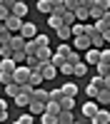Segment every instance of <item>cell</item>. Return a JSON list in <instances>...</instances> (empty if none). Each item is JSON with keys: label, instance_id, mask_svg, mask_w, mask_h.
Masks as SVG:
<instances>
[{"label": "cell", "instance_id": "603a6c76", "mask_svg": "<svg viewBox=\"0 0 110 124\" xmlns=\"http://www.w3.org/2000/svg\"><path fill=\"white\" fill-rule=\"evenodd\" d=\"M40 82H45V79H43V75H40V72H30L28 85H30V87H40Z\"/></svg>", "mask_w": 110, "mask_h": 124}, {"label": "cell", "instance_id": "680465c9", "mask_svg": "<svg viewBox=\"0 0 110 124\" xmlns=\"http://www.w3.org/2000/svg\"><path fill=\"white\" fill-rule=\"evenodd\" d=\"M88 124H98V122H88Z\"/></svg>", "mask_w": 110, "mask_h": 124}, {"label": "cell", "instance_id": "8d00e7d4", "mask_svg": "<svg viewBox=\"0 0 110 124\" xmlns=\"http://www.w3.org/2000/svg\"><path fill=\"white\" fill-rule=\"evenodd\" d=\"M13 102H15L18 107H28V104H30V97H28V94H18Z\"/></svg>", "mask_w": 110, "mask_h": 124}, {"label": "cell", "instance_id": "7c38bea8", "mask_svg": "<svg viewBox=\"0 0 110 124\" xmlns=\"http://www.w3.org/2000/svg\"><path fill=\"white\" fill-rule=\"evenodd\" d=\"M90 122H98V124H110V112H108V109H98V114L90 119Z\"/></svg>", "mask_w": 110, "mask_h": 124}, {"label": "cell", "instance_id": "4dcf8cb0", "mask_svg": "<svg viewBox=\"0 0 110 124\" xmlns=\"http://www.w3.org/2000/svg\"><path fill=\"white\" fill-rule=\"evenodd\" d=\"M58 72H60V75H63V77H68V75H73V65H70V62L65 60V62H63V65H60V67H58Z\"/></svg>", "mask_w": 110, "mask_h": 124}, {"label": "cell", "instance_id": "e0dca14e", "mask_svg": "<svg viewBox=\"0 0 110 124\" xmlns=\"http://www.w3.org/2000/svg\"><path fill=\"white\" fill-rule=\"evenodd\" d=\"M60 89H63L65 97H75V94H78V85H75V82H65Z\"/></svg>", "mask_w": 110, "mask_h": 124}, {"label": "cell", "instance_id": "74e56055", "mask_svg": "<svg viewBox=\"0 0 110 124\" xmlns=\"http://www.w3.org/2000/svg\"><path fill=\"white\" fill-rule=\"evenodd\" d=\"M48 25L53 27V30H58L60 25H63V20H60V17H55V15H48Z\"/></svg>", "mask_w": 110, "mask_h": 124}, {"label": "cell", "instance_id": "d590c367", "mask_svg": "<svg viewBox=\"0 0 110 124\" xmlns=\"http://www.w3.org/2000/svg\"><path fill=\"white\" fill-rule=\"evenodd\" d=\"M63 62H65L63 55H60V52H53V57H50V65H53V67H60Z\"/></svg>", "mask_w": 110, "mask_h": 124}, {"label": "cell", "instance_id": "816d5d0a", "mask_svg": "<svg viewBox=\"0 0 110 124\" xmlns=\"http://www.w3.org/2000/svg\"><path fill=\"white\" fill-rule=\"evenodd\" d=\"M95 5V0H80V8H85V10H90Z\"/></svg>", "mask_w": 110, "mask_h": 124}, {"label": "cell", "instance_id": "91938a15", "mask_svg": "<svg viewBox=\"0 0 110 124\" xmlns=\"http://www.w3.org/2000/svg\"><path fill=\"white\" fill-rule=\"evenodd\" d=\"M18 3H25V0H18Z\"/></svg>", "mask_w": 110, "mask_h": 124}, {"label": "cell", "instance_id": "2e32d148", "mask_svg": "<svg viewBox=\"0 0 110 124\" xmlns=\"http://www.w3.org/2000/svg\"><path fill=\"white\" fill-rule=\"evenodd\" d=\"M73 75H75V77H85V75H88V65H85L83 60L73 65Z\"/></svg>", "mask_w": 110, "mask_h": 124}, {"label": "cell", "instance_id": "c3c4849f", "mask_svg": "<svg viewBox=\"0 0 110 124\" xmlns=\"http://www.w3.org/2000/svg\"><path fill=\"white\" fill-rule=\"evenodd\" d=\"M0 82H3V85H10V82H15V79H13V75H5V72H0Z\"/></svg>", "mask_w": 110, "mask_h": 124}, {"label": "cell", "instance_id": "44dd1931", "mask_svg": "<svg viewBox=\"0 0 110 124\" xmlns=\"http://www.w3.org/2000/svg\"><path fill=\"white\" fill-rule=\"evenodd\" d=\"M58 104H60V109H70V112H73V107H75V97H65V94H63V99H60Z\"/></svg>", "mask_w": 110, "mask_h": 124}, {"label": "cell", "instance_id": "7bdbcfd3", "mask_svg": "<svg viewBox=\"0 0 110 124\" xmlns=\"http://www.w3.org/2000/svg\"><path fill=\"white\" fill-rule=\"evenodd\" d=\"M43 124H58V117H53V114H45L43 112V119H40Z\"/></svg>", "mask_w": 110, "mask_h": 124}, {"label": "cell", "instance_id": "ac0fdd59", "mask_svg": "<svg viewBox=\"0 0 110 124\" xmlns=\"http://www.w3.org/2000/svg\"><path fill=\"white\" fill-rule=\"evenodd\" d=\"M95 102H98V104H110V89H98Z\"/></svg>", "mask_w": 110, "mask_h": 124}, {"label": "cell", "instance_id": "3957f363", "mask_svg": "<svg viewBox=\"0 0 110 124\" xmlns=\"http://www.w3.org/2000/svg\"><path fill=\"white\" fill-rule=\"evenodd\" d=\"M98 109H100V104H98V102L93 99V102H85V104H83V119H93L95 114H98Z\"/></svg>", "mask_w": 110, "mask_h": 124}, {"label": "cell", "instance_id": "6da1fadb", "mask_svg": "<svg viewBox=\"0 0 110 124\" xmlns=\"http://www.w3.org/2000/svg\"><path fill=\"white\" fill-rule=\"evenodd\" d=\"M13 79H15V85H28V79H30V70H28V65H18L15 72H13Z\"/></svg>", "mask_w": 110, "mask_h": 124}, {"label": "cell", "instance_id": "f6af8a7d", "mask_svg": "<svg viewBox=\"0 0 110 124\" xmlns=\"http://www.w3.org/2000/svg\"><path fill=\"white\" fill-rule=\"evenodd\" d=\"M70 50H73V47H70L68 42H60V47H58V52H60V55H63V57H65V55L70 52Z\"/></svg>", "mask_w": 110, "mask_h": 124}, {"label": "cell", "instance_id": "f907efd6", "mask_svg": "<svg viewBox=\"0 0 110 124\" xmlns=\"http://www.w3.org/2000/svg\"><path fill=\"white\" fill-rule=\"evenodd\" d=\"M8 15H10V10H8V8H5L3 3H0V23H3V20H5Z\"/></svg>", "mask_w": 110, "mask_h": 124}, {"label": "cell", "instance_id": "52a82bcc", "mask_svg": "<svg viewBox=\"0 0 110 124\" xmlns=\"http://www.w3.org/2000/svg\"><path fill=\"white\" fill-rule=\"evenodd\" d=\"M98 62H100V50L98 47L85 50V65H98Z\"/></svg>", "mask_w": 110, "mask_h": 124}, {"label": "cell", "instance_id": "ffe728a7", "mask_svg": "<svg viewBox=\"0 0 110 124\" xmlns=\"http://www.w3.org/2000/svg\"><path fill=\"white\" fill-rule=\"evenodd\" d=\"M70 122H73V112H70V109H60L58 124H70Z\"/></svg>", "mask_w": 110, "mask_h": 124}, {"label": "cell", "instance_id": "ab89813d", "mask_svg": "<svg viewBox=\"0 0 110 124\" xmlns=\"http://www.w3.org/2000/svg\"><path fill=\"white\" fill-rule=\"evenodd\" d=\"M85 94H88L90 99H95V94H98V87L93 85V82H90V85H85Z\"/></svg>", "mask_w": 110, "mask_h": 124}, {"label": "cell", "instance_id": "d6986e66", "mask_svg": "<svg viewBox=\"0 0 110 124\" xmlns=\"http://www.w3.org/2000/svg\"><path fill=\"white\" fill-rule=\"evenodd\" d=\"M5 94H8L10 99H15V97L20 94V85H15V82H10V85H5Z\"/></svg>", "mask_w": 110, "mask_h": 124}, {"label": "cell", "instance_id": "7a4b0ae2", "mask_svg": "<svg viewBox=\"0 0 110 124\" xmlns=\"http://www.w3.org/2000/svg\"><path fill=\"white\" fill-rule=\"evenodd\" d=\"M3 23H5L3 27L8 30V32H13V35H15V32H20V27H23V23H25V20H20V17H15V15H8Z\"/></svg>", "mask_w": 110, "mask_h": 124}, {"label": "cell", "instance_id": "11a10c76", "mask_svg": "<svg viewBox=\"0 0 110 124\" xmlns=\"http://www.w3.org/2000/svg\"><path fill=\"white\" fill-rule=\"evenodd\" d=\"M100 35H103V42H110V30H103Z\"/></svg>", "mask_w": 110, "mask_h": 124}, {"label": "cell", "instance_id": "30bf717a", "mask_svg": "<svg viewBox=\"0 0 110 124\" xmlns=\"http://www.w3.org/2000/svg\"><path fill=\"white\" fill-rule=\"evenodd\" d=\"M40 75H43V79H53V77L58 75V67H53L50 62H45V65L40 67Z\"/></svg>", "mask_w": 110, "mask_h": 124}, {"label": "cell", "instance_id": "681fc988", "mask_svg": "<svg viewBox=\"0 0 110 124\" xmlns=\"http://www.w3.org/2000/svg\"><path fill=\"white\" fill-rule=\"evenodd\" d=\"M95 32H98V30H95V25H93V23H85V35L90 37V35H95Z\"/></svg>", "mask_w": 110, "mask_h": 124}, {"label": "cell", "instance_id": "9a60e30c", "mask_svg": "<svg viewBox=\"0 0 110 124\" xmlns=\"http://www.w3.org/2000/svg\"><path fill=\"white\" fill-rule=\"evenodd\" d=\"M35 57H38L40 62H43V65H45V62H50V57H53V52H50V47H38Z\"/></svg>", "mask_w": 110, "mask_h": 124}, {"label": "cell", "instance_id": "f35d334b", "mask_svg": "<svg viewBox=\"0 0 110 124\" xmlns=\"http://www.w3.org/2000/svg\"><path fill=\"white\" fill-rule=\"evenodd\" d=\"M95 67H98V75H100V77H105V75H110V70H108V62H98Z\"/></svg>", "mask_w": 110, "mask_h": 124}, {"label": "cell", "instance_id": "4316f807", "mask_svg": "<svg viewBox=\"0 0 110 124\" xmlns=\"http://www.w3.org/2000/svg\"><path fill=\"white\" fill-rule=\"evenodd\" d=\"M15 62V65H25V60H28V55H25V50H18V52H13V57H10Z\"/></svg>", "mask_w": 110, "mask_h": 124}, {"label": "cell", "instance_id": "f546056e", "mask_svg": "<svg viewBox=\"0 0 110 124\" xmlns=\"http://www.w3.org/2000/svg\"><path fill=\"white\" fill-rule=\"evenodd\" d=\"M38 10H40L43 15H50V13H53V8H50L48 0H38Z\"/></svg>", "mask_w": 110, "mask_h": 124}, {"label": "cell", "instance_id": "ee69618b", "mask_svg": "<svg viewBox=\"0 0 110 124\" xmlns=\"http://www.w3.org/2000/svg\"><path fill=\"white\" fill-rule=\"evenodd\" d=\"M100 62H110V47H103V50H100Z\"/></svg>", "mask_w": 110, "mask_h": 124}, {"label": "cell", "instance_id": "836d02e7", "mask_svg": "<svg viewBox=\"0 0 110 124\" xmlns=\"http://www.w3.org/2000/svg\"><path fill=\"white\" fill-rule=\"evenodd\" d=\"M33 40H35L38 47H48V45H50V37H48V35H35Z\"/></svg>", "mask_w": 110, "mask_h": 124}, {"label": "cell", "instance_id": "db71d44e", "mask_svg": "<svg viewBox=\"0 0 110 124\" xmlns=\"http://www.w3.org/2000/svg\"><path fill=\"white\" fill-rule=\"evenodd\" d=\"M15 3H18V0H3V5H5L8 10H13V5H15Z\"/></svg>", "mask_w": 110, "mask_h": 124}, {"label": "cell", "instance_id": "f1b7e54d", "mask_svg": "<svg viewBox=\"0 0 110 124\" xmlns=\"http://www.w3.org/2000/svg\"><path fill=\"white\" fill-rule=\"evenodd\" d=\"M60 99H63V89H50L48 92V102H60Z\"/></svg>", "mask_w": 110, "mask_h": 124}, {"label": "cell", "instance_id": "94428289", "mask_svg": "<svg viewBox=\"0 0 110 124\" xmlns=\"http://www.w3.org/2000/svg\"><path fill=\"white\" fill-rule=\"evenodd\" d=\"M108 70H110V62H108Z\"/></svg>", "mask_w": 110, "mask_h": 124}, {"label": "cell", "instance_id": "484cf974", "mask_svg": "<svg viewBox=\"0 0 110 124\" xmlns=\"http://www.w3.org/2000/svg\"><path fill=\"white\" fill-rule=\"evenodd\" d=\"M70 32H73V37L85 35V23H73V25H70Z\"/></svg>", "mask_w": 110, "mask_h": 124}, {"label": "cell", "instance_id": "d6a6232c", "mask_svg": "<svg viewBox=\"0 0 110 124\" xmlns=\"http://www.w3.org/2000/svg\"><path fill=\"white\" fill-rule=\"evenodd\" d=\"M65 60L70 62V65H75V62H80V60H83V57H80V52H78V50H70V52L65 55Z\"/></svg>", "mask_w": 110, "mask_h": 124}, {"label": "cell", "instance_id": "7dc6e473", "mask_svg": "<svg viewBox=\"0 0 110 124\" xmlns=\"http://www.w3.org/2000/svg\"><path fill=\"white\" fill-rule=\"evenodd\" d=\"M0 57H13V50H10L8 45H3L0 47Z\"/></svg>", "mask_w": 110, "mask_h": 124}, {"label": "cell", "instance_id": "8992f818", "mask_svg": "<svg viewBox=\"0 0 110 124\" xmlns=\"http://www.w3.org/2000/svg\"><path fill=\"white\" fill-rule=\"evenodd\" d=\"M70 40H73V47L75 50H90V47H93L88 35H78V37H70Z\"/></svg>", "mask_w": 110, "mask_h": 124}, {"label": "cell", "instance_id": "f5cc1de1", "mask_svg": "<svg viewBox=\"0 0 110 124\" xmlns=\"http://www.w3.org/2000/svg\"><path fill=\"white\" fill-rule=\"evenodd\" d=\"M48 3H50L53 10H55V8H63V0H48Z\"/></svg>", "mask_w": 110, "mask_h": 124}, {"label": "cell", "instance_id": "60d3db41", "mask_svg": "<svg viewBox=\"0 0 110 124\" xmlns=\"http://www.w3.org/2000/svg\"><path fill=\"white\" fill-rule=\"evenodd\" d=\"M10 124H35V122H33V114H23L18 122H10Z\"/></svg>", "mask_w": 110, "mask_h": 124}, {"label": "cell", "instance_id": "ba28073f", "mask_svg": "<svg viewBox=\"0 0 110 124\" xmlns=\"http://www.w3.org/2000/svg\"><path fill=\"white\" fill-rule=\"evenodd\" d=\"M10 15H15V17H20V20H25V17H28V5H25V3H15L13 10H10Z\"/></svg>", "mask_w": 110, "mask_h": 124}, {"label": "cell", "instance_id": "cb8c5ba5", "mask_svg": "<svg viewBox=\"0 0 110 124\" xmlns=\"http://www.w3.org/2000/svg\"><path fill=\"white\" fill-rule=\"evenodd\" d=\"M103 13H105V10H100L98 5H93V8L88 10V17H90V20L95 23V20H100V17H103Z\"/></svg>", "mask_w": 110, "mask_h": 124}, {"label": "cell", "instance_id": "277c9868", "mask_svg": "<svg viewBox=\"0 0 110 124\" xmlns=\"http://www.w3.org/2000/svg\"><path fill=\"white\" fill-rule=\"evenodd\" d=\"M20 37H25V40H33L35 35H38V27H35V23H23V27H20V32H18Z\"/></svg>", "mask_w": 110, "mask_h": 124}, {"label": "cell", "instance_id": "b9f144b4", "mask_svg": "<svg viewBox=\"0 0 110 124\" xmlns=\"http://www.w3.org/2000/svg\"><path fill=\"white\" fill-rule=\"evenodd\" d=\"M90 82H93V85H95L98 89H105V79H103V77H100V75H95V77H93V79H90Z\"/></svg>", "mask_w": 110, "mask_h": 124}, {"label": "cell", "instance_id": "7402d4cb", "mask_svg": "<svg viewBox=\"0 0 110 124\" xmlns=\"http://www.w3.org/2000/svg\"><path fill=\"white\" fill-rule=\"evenodd\" d=\"M30 99H38V102H48V89H40V87H35L33 89V97Z\"/></svg>", "mask_w": 110, "mask_h": 124}, {"label": "cell", "instance_id": "9f6ffc18", "mask_svg": "<svg viewBox=\"0 0 110 124\" xmlns=\"http://www.w3.org/2000/svg\"><path fill=\"white\" fill-rule=\"evenodd\" d=\"M103 79H105V89H110V75H105Z\"/></svg>", "mask_w": 110, "mask_h": 124}, {"label": "cell", "instance_id": "5bb4252c", "mask_svg": "<svg viewBox=\"0 0 110 124\" xmlns=\"http://www.w3.org/2000/svg\"><path fill=\"white\" fill-rule=\"evenodd\" d=\"M25 65H28V70H30V72H40V67H43V62H40V60H38L35 55H30V57L25 60Z\"/></svg>", "mask_w": 110, "mask_h": 124}, {"label": "cell", "instance_id": "d4e9b609", "mask_svg": "<svg viewBox=\"0 0 110 124\" xmlns=\"http://www.w3.org/2000/svg\"><path fill=\"white\" fill-rule=\"evenodd\" d=\"M45 114L58 117V114H60V104H58V102H48V104H45Z\"/></svg>", "mask_w": 110, "mask_h": 124}, {"label": "cell", "instance_id": "9c48e42d", "mask_svg": "<svg viewBox=\"0 0 110 124\" xmlns=\"http://www.w3.org/2000/svg\"><path fill=\"white\" fill-rule=\"evenodd\" d=\"M15 67H18V65H15L10 57H3V60H0V72H5V75H13Z\"/></svg>", "mask_w": 110, "mask_h": 124}, {"label": "cell", "instance_id": "bcb514c9", "mask_svg": "<svg viewBox=\"0 0 110 124\" xmlns=\"http://www.w3.org/2000/svg\"><path fill=\"white\" fill-rule=\"evenodd\" d=\"M95 5H98L100 10H105V13H108V10H110V0H95Z\"/></svg>", "mask_w": 110, "mask_h": 124}, {"label": "cell", "instance_id": "6f0895ef", "mask_svg": "<svg viewBox=\"0 0 110 124\" xmlns=\"http://www.w3.org/2000/svg\"><path fill=\"white\" fill-rule=\"evenodd\" d=\"M70 124H83V122H75V119H73V122H70Z\"/></svg>", "mask_w": 110, "mask_h": 124}, {"label": "cell", "instance_id": "4fadbf2b", "mask_svg": "<svg viewBox=\"0 0 110 124\" xmlns=\"http://www.w3.org/2000/svg\"><path fill=\"white\" fill-rule=\"evenodd\" d=\"M55 32H58V37L63 40V42H70V37H73V32H70V25H60Z\"/></svg>", "mask_w": 110, "mask_h": 124}, {"label": "cell", "instance_id": "5b68a950", "mask_svg": "<svg viewBox=\"0 0 110 124\" xmlns=\"http://www.w3.org/2000/svg\"><path fill=\"white\" fill-rule=\"evenodd\" d=\"M8 47L13 50V52H18V50H25V37H20L18 32H15V35H10V40H8Z\"/></svg>", "mask_w": 110, "mask_h": 124}, {"label": "cell", "instance_id": "e575fe53", "mask_svg": "<svg viewBox=\"0 0 110 124\" xmlns=\"http://www.w3.org/2000/svg\"><path fill=\"white\" fill-rule=\"evenodd\" d=\"M63 5H65V10H70V13H75V10L80 8V0H63Z\"/></svg>", "mask_w": 110, "mask_h": 124}, {"label": "cell", "instance_id": "1f68e13d", "mask_svg": "<svg viewBox=\"0 0 110 124\" xmlns=\"http://www.w3.org/2000/svg\"><path fill=\"white\" fill-rule=\"evenodd\" d=\"M38 52V45H35V40H25V55H35Z\"/></svg>", "mask_w": 110, "mask_h": 124}, {"label": "cell", "instance_id": "8fae6325", "mask_svg": "<svg viewBox=\"0 0 110 124\" xmlns=\"http://www.w3.org/2000/svg\"><path fill=\"white\" fill-rule=\"evenodd\" d=\"M45 104H48V102H38V99H30L28 109H30V114H43V112H45Z\"/></svg>", "mask_w": 110, "mask_h": 124}, {"label": "cell", "instance_id": "83f0119b", "mask_svg": "<svg viewBox=\"0 0 110 124\" xmlns=\"http://www.w3.org/2000/svg\"><path fill=\"white\" fill-rule=\"evenodd\" d=\"M90 45H93V47H98V50H103V35H100V32H95V35H90Z\"/></svg>", "mask_w": 110, "mask_h": 124}, {"label": "cell", "instance_id": "6125c7cd", "mask_svg": "<svg viewBox=\"0 0 110 124\" xmlns=\"http://www.w3.org/2000/svg\"><path fill=\"white\" fill-rule=\"evenodd\" d=\"M0 3H3V0H0Z\"/></svg>", "mask_w": 110, "mask_h": 124}]
</instances>
